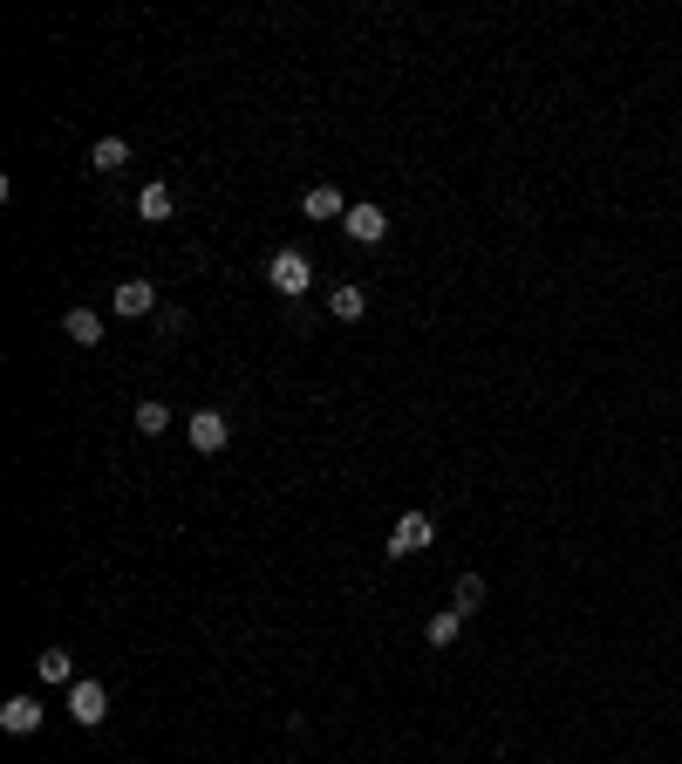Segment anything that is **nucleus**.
Segmentation results:
<instances>
[{
    "instance_id": "f257e3e1",
    "label": "nucleus",
    "mask_w": 682,
    "mask_h": 764,
    "mask_svg": "<svg viewBox=\"0 0 682 764\" xmlns=\"http://www.w3.org/2000/svg\"><path fill=\"white\" fill-rule=\"evenodd\" d=\"M266 280H273V294H287V301H301L307 287H314V260H307L301 246H280V253L266 260Z\"/></svg>"
},
{
    "instance_id": "f03ea898",
    "label": "nucleus",
    "mask_w": 682,
    "mask_h": 764,
    "mask_svg": "<svg viewBox=\"0 0 682 764\" xmlns=\"http://www.w3.org/2000/svg\"><path fill=\"white\" fill-rule=\"evenodd\" d=\"M226 444H232L226 410H198V417H191V451H198V458H219Z\"/></svg>"
},
{
    "instance_id": "7ed1b4c3",
    "label": "nucleus",
    "mask_w": 682,
    "mask_h": 764,
    "mask_svg": "<svg viewBox=\"0 0 682 764\" xmlns=\"http://www.w3.org/2000/svg\"><path fill=\"white\" fill-rule=\"evenodd\" d=\"M423 546H437V526H430L423 512H403V519H396V533H389V553H396V560H410V553H423Z\"/></svg>"
},
{
    "instance_id": "20e7f679",
    "label": "nucleus",
    "mask_w": 682,
    "mask_h": 764,
    "mask_svg": "<svg viewBox=\"0 0 682 764\" xmlns=\"http://www.w3.org/2000/svg\"><path fill=\"white\" fill-rule=\"evenodd\" d=\"M69 717H76L82 730H96L110 717V689L103 683H69Z\"/></svg>"
},
{
    "instance_id": "39448f33",
    "label": "nucleus",
    "mask_w": 682,
    "mask_h": 764,
    "mask_svg": "<svg viewBox=\"0 0 682 764\" xmlns=\"http://www.w3.org/2000/svg\"><path fill=\"white\" fill-rule=\"evenodd\" d=\"M0 730H7V737H35L41 730V696H7V703H0Z\"/></svg>"
},
{
    "instance_id": "423d86ee",
    "label": "nucleus",
    "mask_w": 682,
    "mask_h": 764,
    "mask_svg": "<svg viewBox=\"0 0 682 764\" xmlns=\"http://www.w3.org/2000/svg\"><path fill=\"white\" fill-rule=\"evenodd\" d=\"M341 232H348L355 246H376L382 232H389V212H382V205H348V219H341Z\"/></svg>"
},
{
    "instance_id": "0eeeda50",
    "label": "nucleus",
    "mask_w": 682,
    "mask_h": 764,
    "mask_svg": "<svg viewBox=\"0 0 682 764\" xmlns=\"http://www.w3.org/2000/svg\"><path fill=\"white\" fill-rule=\"evenodd\" d=\"M151 307H157V287H151V280H123V287H116V314H130V321H144Z\"/></svg>"
},
{
    "instance_id": "6e6552de",
    "label": "nucleus",
    "mask_w": 682,
    "mask_h": 764,
    "mask_svg": "<svg viewBox=\"0 0 682 764\" xmlns=\"http://www.w3.org/2000/svg\"><path fill=\"white\" fill-rule=\"evenodd\" d=\"M62 335H69L76 348H96V342H103V321H96V307H69V314H62Z\"/></svg>"
},
{
    "instance_id": "1a4fd4ad",
    "label": "nucleus",
    "mask_w": 682,
    "mask_h": 764,
    "mask_svg": "<svg viewBox=\"0 0 682 764\" xmlns=\"http://www.w3.org/2000/svg\"><path fill=\"white\" fill-rule=\"evenodd\" d=\"M301 212H307V219H348V198H341L335 185H307Z\"/></svg>"
},
{
    "instance_id": "9d476101",
    "label": "nucleus",
    "mask_w": 682,
    "mask_h": 764,
    "mask_svg": "<svg viewBox=\"0 0 682 764\" xmlns=\"http://www.w3.org/2000/svg\"><path fill=\"white\" fill-rule=\"evenodd\" d=\"M171 212H178V198H171V185H144L137 191V219H151V226H164V219H171Z\"/></svg>"
},
{
    "instance_id": "9b49d317",
    "label": "nucleus",
    "mask_w": 682,
    "mask_h": 764,
    "mask_svg": "<svg viewBox=\"0 0 682 764\" xmlns=\"http://www.w3.org/2000/svg\"><path fill=\"white\" fill-rule=\"evenodd\" d=\"M123 164H130V144H123V137H96V144H89V171H123Z\"/></svg>"
},
{
    "instance_id": "f8f14e48",
    "label": "nucleus",
    "mask_w": 682,
    "mask_h": 764,
    "mask_svg": "<svg viewBox=\"0 0 682 764\" xmlns=\"http://www.w3.org/2000/svg\"><path fill=\"white\" fill-rule=\"evenodd\" d=\"M328 314H335V321H362V314H369V294H362V287H335V294H328Z\"/></svg>"
},
{
    "instance_id": "ddd939ff",
    "label": "nucleus",
    "mask_w": 682,
    "mask_h": 764,
    "mask_svg": "<svg viewBox=\"0 0 682 764\" xmlns=\"http://www.w3.org/2000/svg\"><path fill=\"white\" fill-rule=\"evenodd\" d=\"M457 621H464V614H457V608L430 614V621H423V642H430V649H451V642H457Z\"/></svg>"
},
{
    "instance_id": "4468645a",
    "label": "nucleus",
    "mask_w": 682,
    "mask_h": 764,
    "mask_svg": "<svg viewBox=\"0 0 682 764\" xmlns=\"http://www.w3.org/2000/svg\"><path fill=\"white\" fill-rule=\"evenodd\" d=\"M457 614H478L485 608V580H478V573H457V601H451Z\"/></svg>"
},
{
    "instance_id": "2eb2a0df",
    "label": "nucleus",
    "mask_w": 682,
    "mask_h": 764,
    "mask_svg": "<svg viewBox=\"0 0 682 764\" xmlns=\"http://www.w3.org/2000/svg\"><path fill=\"white\" fill-rule=\"evenodd\" d=\"M41 662V683H76V662H69V649H48V655H35Z\"/></svg>"
},
{
    "instance_id": "dca6fc26",
    "label": "nucleus",
    "mask_w": 682,
    "mask_h": 764,
    "mask_svg": "<svg viewBox=\"0 0 682 764\" xmlns=\"http://www.w3.org/2000/svg\"><path fill=\"white\" fill-rule=\"evenodd\" d=\"M137 430H144V437H157V430H171V410H164L157 396H144V403H137Z\"/></svg>"
}]
</instances>
